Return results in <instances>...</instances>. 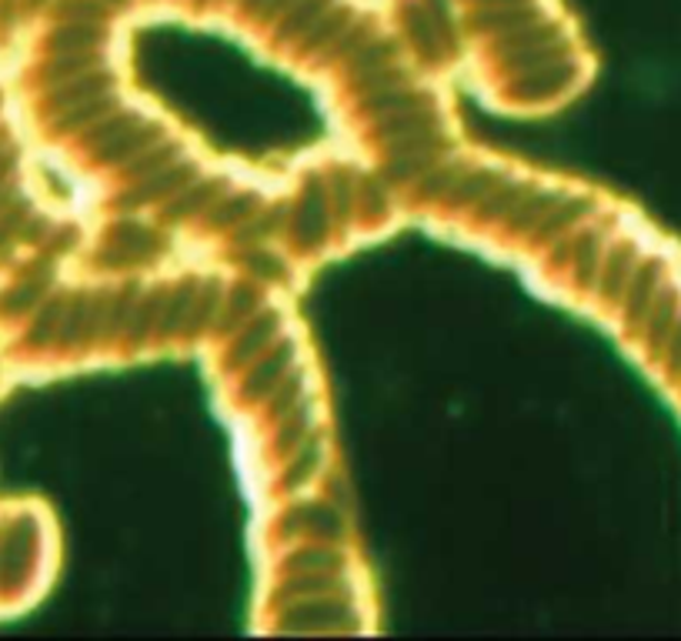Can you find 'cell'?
<instances>
[{"label":"cell","mask_w":681,"mask_h":641,"mask_svg":"<svg viewBox=\"0 0 681 641\" xmlns=\"http://www.w3.org/2000/svg\"><path fill=\"white\" fill-rule=\"evenodd\" d=\"M281 628L288 631H354L358 608L348 594H321L304 601H288L281 608Z\"/></svg>","instance_id":"cell-1"},{"label":"cell","mask_w":681,"mask_h":641,"mask_svg":"<svg viewBox=\"0 0 681 641\" xmlns=\"http://www.w3.org/2000/svg\"><path fill=\"white\" fill-rule=\"evenodd\" d=\"M154 141H161V134L134 118V114H108L101 124H98V134H94V154L101 161H114V164H128L134 154H141L144 148H151Z\"/></svg>","instance_id":"cell-2"},{"label":"cell","mask_w":681,"mask_h":641,"mask_svg":"<svg viewBox=\"0 0 681 641\" xmlns=\"http://www.w3.org/2000/svg\"><path fill=\"white\" fill-rule=\"evenodd\" d=\"M278 331H281V318L274 314V311H268V314H254V318H248L241 328H238V334H234V341H231V351H228V364L231 368H244V364H254L271 344H274V338H278Z\"/></svg>","instance_id":"cell-3"},{"label":"cell","mask_w":681,"mask_h":641,"mask_svg":"<svg viewBox=\"0 0 681 641\" xmlns=\"http://www.w3.org/2000/svg\"><path fill=\"white\" fill-rule=\"evenodd\" d=\"M658 291H661V264H658V261H644L641 268H634V274H631V281H628V288H624V298H621L628 331L644 324V318H648V311H651Z\"/></svg>","instance_id":"cell-4"},{"label":"cell","mask_w":681,"mask_h":641,"mask_svg":"<svg viewBox=\"0 0 681 641\" xmlns=\"http://www.w3.org/2000/svg\"><path fill=\"white\" fill-rule=\"evenodd\" d=\"M634 244L631 241H621V244H614L608 254H604V261H601V268H598V281H594V288H598V298L604 301V304H621V298H624V288H628V281H631V274H634Z\"/></svg>","instance_id":"cell-5"},{"label":"cell","mask_w":681,"mask_h":641,"mask_svg":"<svg viewBox=\"0 0 681 641\" xmlns=\"http://www.w3.org/2000/svg\"><path fill=\"white\" fill-rule=\"evenodd\" d=\"M291 231H294V241L301 248H318L328 234V198L318 184H311L298 208H294V218H291Z\"/></svg>","instance_id":"cell-6"},{"label":"cell","mask_w":681,"mask_h":641,"mask_svg":"<svg viewBox=\"0 0 681 641\" xmlns=\"http://www.w3.org/2000/svg\"><path fill=\"white\" fill-rule=\"evenodd\" d=\"M291 361H294V344H278L274 351H264L254 361L251 374L244 378V398H251V401L271 398V391L284 381Z\"/></svg>","instance_id":"cell-7"},{"label":"cell","mask_w":681,"mask_h":641,"mask_svg":"<svg viewBox=\"0 0 681 641\" xmlns=\"http://www.w3.org/2000/svg\"><path fill=\"white\" fill-rule=\"evenodd\" d=\"M324 464V441L321 438H304L284 461V471H281V491H298L304 488L308 481H314V474L321 471Z\"/></svg>","instance_id":"cell-8"},{"label":"cell","mask_w":681,"mask_h":641,"mask_svg":"<svg viewBox=\"0 0 681 641\" xmlns=\"http://www.w3.org/2000/svg\"><path fill=\"white\" fill-rule=\"evenodd\" d=\"M288 531H314L318 538H341L344 534V518L334 504L328 501H311L294 508V521L284 518Z\"/></svg>","instance_id":"cell-9"},{"label":"cell","mask_w":681,"mask_h":641,"mask_svg":"<svg viewBox=\"0 0 681 641\" xmlns=\"http://www.w3.org/2000/svg\"><path fill=\"white\" fill-rule=\"evenodd\" d=\"M198 291L194 284H178L174 291L164 294V304H161V321H158V331L161 334H181L188 324H191V314H194V304H198Z\"/></svg>","instance_id":"cell-10"},{"label":"cell","mask_w":681,"mask_h":641,"mask_svg":"<svg viewBox=\"0 0 681 641\" xmlns=\"http://www.w3.org/2000/svg\"><path fill=\"white\" fill-rule=\"evenodd\" d=\"M288 571H341L344 561L334 548L328 544H311V548H298L284 558Z\"/></svg>","instance_id":"cell-11"},{"label":"cell","mask_w":681,"mask_h":641,"mask_svg":"<svg viewBox=\"0 0 681 641\" xmlns=\"http://www.w3.org/2000/svg\"><path fill=\"white\" fill-rule=\"evenodd\" d=\"M181 194H184V198H178V201L168 208L171 221H184V218H191L194 211H201V208H204V204H208V201L218 194V188H214V184H201V181L194 178V181H191V184H188Z\"/></svg>","instance_id":"cell-12"},{"label":"cell","mask_w":681,"mask_h":641,"mask_svg":"<svg viewBox=\"0 0 681 641\" xmlns=\"http://www.w3.org/2000/svg\"><path fill=\"white\" fill-rule=\"evenodd\" d=\"M254 314H258V298H254L251 291H238V294L231 298V304L224 308V301H221V311H218L224 331L241 328V324H244L248 318H254Z\"/></svg>","instance_id":"cell-13"},{"label":"cell","mask_w":681,"mask_h":641,"mask_svg":"<svg viewBox=\"0 0 681 641\" xmlns=\"http://www.w3.org/2000/svg\"><path fill=\"white\" fill-rule=\"evenodd\" d=\"M668 368L678 374L681 371V321L674 324L671 338H668Z\"/></svg>","instance_id":"cell-14"}]
</instances>
